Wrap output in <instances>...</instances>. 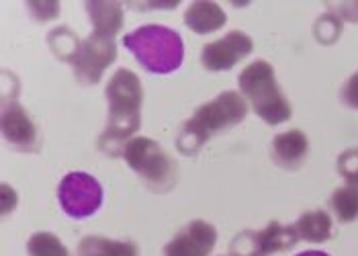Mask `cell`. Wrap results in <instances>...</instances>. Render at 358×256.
I'll use <instances>...</instances> for the list:
<instances>
[{
  "mask_svg": "<svg viewBox=\"0 0 358 256\" xmlns=\"http://www.w3.org/2000/svg\"><path fill=\"white\" fill-rule=\"evenodd\" d=\"M240 94L246 99L252 111L268 125H280L291 119V105L276 83L275 70L266 59L248 64L238 76Z\"/></svg>",
  "mask_w": 358,
  "mask_h": 256,
  "instance_id": "cell-4",
  "label": "cell"
},
{
  "mask_svg": "<svg viewBox=\"0 0 358 256\" xmlns=\"http://www.w3.org/2000/svg\"><path fill=\"white\" fill-rule=\"evenodd\" d=\"M299 240H305L309 244H322L331 238L334 224L328 211L324 209H313V211H305L303 215L297 220L295 224Z\"/></svg>",
  "mask_w": 358,
  "mask_h": 256,
  "instance_id": "cell-16",
  "label": "cell"
},
{
  "mask_svg": "<svg viewBox=\"0 0 358 256\" xmlns=\"http://www.w3.org/2000/svg\"><path fill=\"white\" fill-rule=\"evenodd\" d=\"M217 244V229L205 220H193L164 246V256H209Z\"/></svg>",
  "mask_w": 358,
  "mask_h": 256,
  "instance_id": "cell-11",
  "label": "cell"
},
{
  "mask_svg": "<svg viewBox=\"0 0 358 256\" xmlns=\"http://www.w3.org/2000/svg\"><path fill=\"white\" fill-rule=\"evenodd\" d=\"M123 160L152 193H168L178 183V169L172 156L156 140L136 136L123 150Z\"/></svg>",
  "mask_w": 358,
  "mask_h": 256,
  "instance_id": "cell-5",
  "label": "cell"
},
{
  "mask_svg": "<svg viewBox=\"0 0 358 256\" xmlns=\"http://www.w3.org/2000/svg\"><path fill=\"white\" fill-rule=\"evenodd\" d=\"M105 97L109 103V117L99 148L107 156H123L125 145L136 138L141 125L143 88L139 76L127 68H119L107 83Z\"/></svg>",
  "mask_w": 358,
  "mask_h": 256,
  "instance_id": "cell-1",
  "label": "cell"
},
{
  "mask_svg": "<svg viewBox=\"0 0 358 256\" xmlns=\"http://www.w3.org/2000/svg\"><path fill=\"white\" fill-rule=\"evenodd\" d=\"M105 199L103 185L88 172H68L57 185V201L72 220H86L94 215Z\"/></svg>",
  "mask_w": 358,
  "mask_h": 256,
  "instance_id": "cell-6",
  "label": "cell"
},
{
  "mask_svg": "<svg viewBox=\"0 0 358 256\" xmlns=\"http://www.w3.org/2000/svg\"><path fill=\"white\" fill-rule=\"evenodd\" d=\"M330 209L338 222L342 224H352L358 220V187L346 183L344 187L336 189L330 197Z\"/></svg>",
  "mask_w": 358,
  "mask_h": 256,
  "instance_id": "cell-17",
  "label": "cell"
},
{
  "mask_svg": "<svg viewBox=\"0 0 358 256\" xmlns=\"http://www.w3.org/2000/svg\"><path fill=\"white\" fill-rule=\"evenodd\" d=\"M29 256H72L64 242L52 232H35L27 240Z\"/></svg>",
  "mask_w": 358,
  "mask_h": 256,
  "instance_id": "cell-18",
  "label": "cell"
},
{
  "mask_svg": "<svg viewBox=\"0 0 358 256\" xmlns=\"http://www.w3.org/2000/svg\"><path fill=\"white\" fill-rule=\"evenodd\" d=\"M86 13L92 23V33L115 39L123 27V4L119 2H86Z\"/></svg>",
  "mask_w": 358,
  "mask_h": 256,
  "instance_id": "cell-14",
  "label": "cell"
},
{
  "mask_svg": "<svg viewBox=\"0 0 358 256\" xmlns=\"http://www.w3.org/2000/svg\"><path fill=\"white\" fill-rule=\"evenodd\" d=\"M309 154V140L301 129H289L275 136L271 143V156L280 169L295 171Z\"/></svg>",
  "mask_w": 358,
  "mask_h": 256,
  "instance_id": "cell-12",
  "label": "cell"
},
{
  "mask_svg": "<svg viewBox=\"0 0 358 256\" xmlns=\"http://www.w3.org/2000/svg\"><path fill=\"white\" fill-rule=\"evenodd\" d=\"M123 45L152 74H172L185 62V43L174 29L143 25L123 37Z\"/></svg>",
  "mask_w": 358,
  "mask_h": 256,
  "instance_id": "cell-3",
  "label": "cell"
},
{
  "mask_svg": "<svg viewBox=\"0 0 358 256\" xmlns=\"http://www.w3.org/2000/svg\"><path fill=\"white\" fill-rule=\"evenodd\" d=\"M299 242L295 226L271 222L264 229L240 232L231 242V256H271L289 250Z\"/></svg>",
  "mask_w": 358,
  "mask_h": 256,
  "instance_id": "cell-8",
  "label": "cell"
},
{
  "mask_svg": "<svg viewBox=\"0 0 358 256\" xmlns=\"http://www.w3.org/2000/svg\"><path fill=\"white\" fill-rule=\"evenodd\" d=\"M248 115L246 99L236 90L220 92L215 99L203 103L193 117L182 125L176 148L182 156H196L211 138L240 125Z\"/></svg>",
  "mask_w": 358,
  "mask_h": 256,
  "instance_id": "cell-2",
  "label": "cell"
},
{
  "mask_svg": "<svg viewBox=\"0 0 358 256\" xmlns=\"http://www.w3.org/2000/svg\"><path fill=\"white\" fill-rule=\"evenodd\" d=\"M78 256H139L131 240H113L105 236H84L78 242Z\"/></svg>",
  "mask_w": 358,
  "mask_h": 256,
  "instance_id": "cell-15",
  "label": "cell"
},
{
  "mask_svg": "<svg viewBox=\"0 0 358 256\" xmlns=\"http://www.w3.org/2000/svg\"><path fill=\"white\" fill-rule=\"evenodd\" d=\"M2 193H4V215H6V213H8V195H10V193H13V191H10V187H8V185H2ZM13 201H17V197H13Z\"/></svg>",
  "mask_w": 358,
  "mask_h": 256,
  "instance_id": "cell-22",
  "label": "cell"
},
{
  "mask_svg": "<svg viewBox=\"0 0 358 256\" xmlns=\"http://www.w3.org/2000/svg\"><path fill=\"white\" fill-rule=\"evenodd\" d=\"M338 172L350 183L358 187V150H346L338 158Z\"/></svg>",
  "mask_w": 358,
  "mask_h": 256,
  "instance_id": "cell-19",
  "label": "cell"
},
{
  "mask_svg": "<svg viewBox=\"0 0 358 256\" xmlns=\"http://www.w3.org/2000/svg\"><path fill=\"white\" fill-rule=\"evenodd\" d=\"M27 8L39 23L52 21L59 15V4L57 2H31V4H27Z\"/></svg>",
  "mask_w": 358,
  "mask_h": 256,
  "instance_id": "cell-20",
  "label": "cell"
},
{
  "mask_svg": "<svg viewBox=\"0 0 358 256\" xmlns=\"http://www.w3.org/2000/svg\"><path fill=\"white\" fill-rule=\"evenodd\" d=\"M297 256H330L328 253H322V250H305V253H299Z\"/></svg>",
  "mask_w": 358,
  "mask_h": 256,
  "instance_id": "cell-23",
  "label": "cell"
},
{
  "mask_svg": "<svg viewBox=\"0 0 358 256\" xmlns=\"http://www.w3.org/2000/svg\"><path fill=\"white\" fill-rule=\"evenodd\" d=\"M342 101L350 109H358V72H355L342 88Z\"/></svg>",
  "mask_w": 358,
  "mask_h": 256,
  "instance_id": "cell-21",
  "label": "cell"
},
{
  "mask_svg": "<svg viewBox=\"0 0 358 256\" xmlns=\"http://www.w3.org/2000/svg\"><path fill=\"white\" fill-rule=\"evenodd\" d=\"M254 50V43L248 33L244 31H229L223 37L203 45L201 50V64L209 72H227L244 57H248Z\"/></svg>",
  "mask_w": 358,
  "mask_h": 256,
  "instance_id": "cell-9",
  "label": "cell"
},
{
  "mask_svg": "<svg viewBox=\"0 0 358 256\" xmlns=\"http://www.w3.org/2000/svg\"><path fill=\"white\" fill-rule=\"evenodd\" d=\"M115 59H117L115 39L99 33H90L78 43V50L70 64L74 68L76 80L84 86H92L103 78V74Z\"/></svg>",
  "mask_w": 358,
  "mask_h": 256,
  "instance_id": "cell-7",
  "label": "cell"
},
{
  "mask_svg": "<svg viewBox=\"0 0 358 256\" xmlns=\"http://www.w3.org/2000/svg\"><path fill=\"white\" fill-rule=\"evenodd\" d=\"M2 136L19 152H37L39 150V129L31 119L27 109L19 101H2Z\"/></svg>",
  "mask_w": 358,
  "mask_h": 256,
  "instance_id": "cell-10",
  "label": "cell"
},
{
  "mask_svg": "<svg viewBox=\"0 0 358 256\" xmlns=\"http://www.w3.org/2000/svg\"><path fill=\"white\" fill-rule=\"evenodd\" d=\"M225 21H227L225 10L217 2L199 0V2H191L185 10V25L196 35L215 33L225 25Z\"/></svg>",
  "mask_w": 358,
  "mask_h": 256,
  "instance_id": "cell-13",
  "label": "cell"
}]
</instances>
